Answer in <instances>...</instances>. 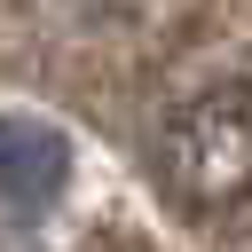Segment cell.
<instances>
[{
	"label": "cell",
	"mask_w": 252,
	"mask_h": 252,
	"mask_svg": "<svg viewBox=\"0 0 252 252\" xmlns=\"http://www.w3.org/2000/svg\"><path fill=\"white\" fill-rule=\"evenodd\" d=\"M150 158H158V189L189 220H220L252 205V79H213L181 94L158 118Z\"/></svg>",
	"instance_id": "6da1fadb"
},
{
	"label": "cell",
	"mask_w": 252,
	"mask_h": 252,
	"mask_svg": "<svg viewBox=\"0 0 252 252\" xmlns=\"http://www.w3.org/2000/svg\"><path fill=\"white\" fill-rule=\"evenodd\" d=\"M63 142L47 134V126H32V118H0V189L24 205V213H39L55 189H63Z\"/></svg>",
	"instance_id": "7a4b0ae2"
}]
</instances>
